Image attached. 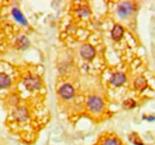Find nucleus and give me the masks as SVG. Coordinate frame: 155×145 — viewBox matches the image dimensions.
I'll use <instances>...</instances> for the list:
<instances>
[{
    "mask_svg": "<svg viewBox=\"0 0 155 145\" xmlns=\"http://www.w3.org/2000/svg\"><path fill=\"white\" fill-rule=\"evenodd\" d=\"M123 35H124V29H123V26H122L120 24H116V25L114 26L112 31H111V37H112V39H114L115 42H119V40L122 39Z\"/></svg>",
    "mask_w": 155,
    "mask_h": 145,
    "instance_id": "8",
    "label": "nucleus"
},
{
    "mask_svg": "<svg viewBox=\"0 0 155 145\" xmlns=\"http://www.w3.org/2000/svg\"><path fill=\"white\" fill-rule=\"evenodd\" d=\"M74 94H75V91H74L73 86H72V85H68V83L61 86L60 89H58V95H60V98L63 99V100H69V99H72V98L74 96Z\"/></svg>",
    "mask_w": 155,
    "mask_h": 145,
    "instance_id": "5",
    "label": "nucleus"
},
{
    "mask_svg": "<svg viewBox=\"0 0 155 145\" xmlns=\"http://www.w3.org/2000/svg\"><path fill=\"white\" fill-rule=\"evenodd\" d=\"M12 16H13V18L16 19L18 23H20V24H23V25H28V20L25 19V17H24V14L20 12V10L18 8V7H13L12 8Z\"/></svg>",
    "mask_w": 155,
    "mask_h": 145,
    "instance_id": "10",
    "label": "nucleus"
},
{
    "mask_svg": "<svg viewBox=\"0 0 155 145\" xmlns=\"http://www.w3.org/2000/svg\"><path fill=\"white\" fill-rule=\"evenodd\" d=\"M125 81H127V76L124 72H115L110 79V83L115 87H119V86L124 85Z\"/></svg>",
    "mask_w": 155,
    "mask_h": 145,
    "instance_id": "6",
    "label": "nucleus"
},
{
    "mask_svg": "<svg viewBox=\"0 0 155 145\" xmlns=\"http://www.w3.org/2000/svg\"><path fill=\"white\" fill-rule=\"evenodd\" d=\"M13 117H15V119H16L17 121H20V123L28 120V119H29L28 109L25 108V107H18V108H16L15 109V114H13Z\"/></svg>",
    "mask_w": 155,
    "mask_h": 145,
    "instance_id": "7",
    "label": "nucleus"
},
{
    "mask_svg": "<svg viewBox=\"0 0 155 145\" xmlns=\"http://www.w3.org/2000/svg\"><path fill=\"white\" fill-rule=\"evenodd\" d=\"M29 45H30V40L25 36L19 37V38L16 40V48L19 49V50H25L26 48H29Z\"/></svg>",
    "mask_w": 155,
    "mask_h": 145,
    "instance_id": "13",
    "label": "nucleus"
},
{
    "mask_svg": "<svg viewBox=\"0 0 155 145\" xmlns=\"http://www.w3.org/2000/svg\"><path fill=\"white\" fill-rule=\"evenodd\" d=\"M25 88L28 91L30 92H35V91H38L42 86V80L39 79L38 76H32V75H29L24 79L23 81Z\"/></svg>",
    "mask_w": 155,
    "mask_h": 145,
    "instance_id": "2",
    "label": "nucleus"
},
{
    "mask_svg": "<svg viewBox=\"0 0 155 145\" xmlns=\"http://www.w3.org/2000/svg\"><path fill=\"white\" fill-rule=\"evenodd\" d=\"M136 107V101L135 100H133V99H128V100H125L124 102H123V108L125 109H131Z\"/></svg>",
    "mask_w": 155,
    "mask_h": 145,
    "instance_id": "15",
    "label": "nucleus"
},
{
    "mask_svg": "<svg viewBox=\"0 0 155 145\" xmlns=\"http://www.w3.org/2000/svg\"><path fill=\"white\" fill-rule=\"evenodd\" d=\"M134 12V5L129 1H123L117 7V13L120 18H128Z\"/></svg>",
    "mask_w": 155,
    "mask_h": 145,
    "instance_id": "3",
    "label": "nucleus"
},
{
    "mask_svg": "<svg viewBox=\"0 0 155 145\" xmlns=\"http://www.w3.org/2000/svg\"><path fill=\"white\" fill-rule=\"evenodd\" d=\"M129 139H130V142H131L133 144H135V145H144L136 133H131V134L129 136Z\"/></svg>",
    "mask_w": 155,
    "mask_h": 145,
    "instance_id": "16",
    "label": "nucleus"
},
{
    "mask_svg": "<svg viewBox=\"0 0 155 145\" xmlns=\"http://www.w3.org/2000/svg\"><path fill=\"white\" fill-rule=\"evenodd\" d=\"M11 83H12L11 77L6 72H0V89L8 88L11 86Z\"/></svg>",
    "mask_w": 155,
    "mask_h": 145,
    "instance_id": "11",
    "label": "nucleus"
},
{
    "mask_svg": "<svg viewBox=\"0 0 155 145\" xmlns=\"http://www.w3.org/2000/svg\"><path fill=\"white\" fill-rule=\"evenodd\" d=\"M147 86H148V83H147V80L143 77V76H138V77H136L135 81H134V87H135V89L140 92H143L146 88H147Z\"/></svg>",
    "mask_w": 155,
    "mask_h": 145,
    "instance_id": "9",
    "label": "nucleus"
},
{
    "mask_svg": "<svg viewBox=\"0 0 155 145\" xmlns=\"http://www.w3.org/2000/svg\"><path fill=\"white\" fill-rule=\"evenodd\" d=\"M77 13L80 17H87L90 14V8L87 6H80L77 10Z\"/></svg>",
    "mask_w": 155,
    "mask_h": 145,
    "instance_id": "14",
    "label": "nucleus"
},
{
    "mask_svg": "<svg viewBox=\"0 0 155 145\" xmlns=\"http://www.w3.org/2000/svg\"><path fill=\"white\" fill-rule=\"evenodd\" d=\"M80 55L86 61H92L96 57V49L91 44H82L80 48Z\"/></svg>",
    "mask_w": 155,
    "mask_h": 145,
    "instance_id": "4",
    "label": "nucleus"
},
{
    "mask_svg": "<svg viewBox=\"0 0 155 145\" xmlns=\"http://www.w3.org/2000/svg\"><path fill=\"white\" fill-rule=\"evenodd\" d=\"M104 107H105V105H104V101H103V99L100 96L92 95V96L88 98V100H87V108L90 109V112L97 114V113L103 112Z\"/></svg>",
    "mask_w": 155,
    "mask_h": 145,
    "instance_id": "1",
    "label": "nucleus"
},
{
    "mask_svg": "<svg viewBox=\"0 0 155 145\" xmlns=\"http://www.w3.org/2000/svg\"><path fill=\"white\" fill-rule=\"evenodd\" d=\"M99 145H123L122 142L119 140V138H117L115 136H109L104 139H101Z\"/></svg>",
    "mask_w": 155,
    "mask_h": 145,
    "instance_id": "12",
    "label": "nucleus"
}]
</instances>
